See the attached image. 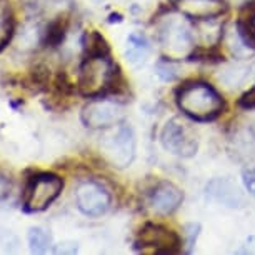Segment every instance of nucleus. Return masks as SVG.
Here are the masks:
<instances>
[{"label":"nucleus","instance_id":"22","mask_svg":"<svg viewBox=\"0 0 255 255\" xmlns=\"http://www.w3.org/2000/svg\"><path fill=\"white\" fill-rule=\"evenodd\" d=\"M239 107L245 110H254L255 109V85L252 89H249L242 97L239 99Z\"/></svg>","mask_w":255,"mask_h":255},{"label":"nucleus","instance_id":"29","mask_svg":"<svg viewBox=\"0 0 255 255\" xmlns=\"http://www.w3.org/2000/svg\"><path fill=\"white\" fill-rule=\"evenodd\" d=\"M0 2H2V0H0Z\"/></svg>","mask_w":255,"mask_h":255},{"label":"nucleus","instance_id":"12","mask_svg":"<svg viewBox=\"0 0 255 255\" xmlns=\"http://www.w3.org/2000/svg\"><path fill=\"white\" fill-rule=\"evenodd\" d=\"M207 195L212 200L219 202L230 209H240L245 205V197L242 190L229 179H214L207 184Z\"/></svg>","mask_w":255,"mask_h":255},{"label":"nucleus","instance_id":"3","mask_svg":"<svg viewBox=\"0 0 255 255\" xmlns=\"http://www.w3.org/2000/svg\"><path fill=\"white\" fill-rule=\"evenodd\" d=\"M64 190V179L54 172H33L22 189V210L27 214L44 212L59 199Z\"/></svg>","mask_w":255,"mask_h":255},{"label":"nucleus","instance_id":"13","mask_svg":"<svg viewBox=\"0 0 255 255\" xmlns=\"http://www.w3.org/2000/svg\"><path fill=\"white\" fill-rule=\"evenodd\" d=\"M70 15L69 13H59L47 23L44 35H42V45L47 49H57L65 40V35L69 32Z\"/></svg>","mask_w":255,"mask_h":255},{"label":"nucleus","instance_id":"5","mask_svg":"<svg viewBox=\"0 0 255 255\" xmlns=\"http://www.w3.org/2000/svg\"><path fill=\"white\" fill-rule=\"evenodd\" d=\"M160 44L170 57L190 55V50L194 49V33L184 17H170L163 22L160 27Z\"/></svg>","mask_w":255,"mask_h":255},{"label":"nucleus","instance_id":"21","mask_svg":"<svg viewBox=\"0 0 255 255\" xmlns=\"http://www.w3.org/2000/svg\"><path fill=\"white\" fill-rule=\"evenodd\" d=\"M185 244H187V252H192L195 247V242H197V237H199V232H200V225L199 224H189L185 225Z\"/></svg>","mask_w":255,"mask_h":255},{"label":"nucleus","instance_id":"25","mask_svg":"<svg viewBox=\"0 0 255 255\" xmlns=\"http://www.w3.org/2000/svg\"><path fill=\"white\" fill-rule=\"evenodd\" d=\"M77 250H79V247H77V244L70 242V244H60L59 247L54 249L55 254H75Z\"/></svg>","mask_w":255,"mask_h":255},{"label":"nucleus","instance_id":"6","mask_svg":"<svg viewBox=\"0 0 255 255\" xmlns=\"http://www.w3.org/2000/svg\"><path fill=\"white\" fill-rule=\"evenodd\" d=\"M124 105L112 99L100 97L90 99V102L82 109L80 119L89 128H110L124 122Z\"/></svg>","mask_w":255,"mask_h":255},{"label":"nucleus","instance_id":"26","mask_svg":"<svg viewBox=\"0 0 255 255\" xmlns=\"http://www.w3.org/2000/svg\"><path fill=\"white\" fill-rule=\"evenodd\" d=\"M109 22L114 23V22H122V15L120 13H112V15L109 17Z\"/></svg>","mask_w":255,"mask_h":255},{"label":"nucleus","instance_id":"19","mask_svg":"<svg viewBox=\"0 0 255 255\" xmlns=\"http://www.w3.org/2000/svg\"><path fill=\"white\" fill-rule=\"evenodd\" d=\"M49 69L45 65L38 64L35 67L30 69V74H28V82L32 85V90L33 92H40V90H45L47 85L50 82V74H49Z\"/></svg>","mask_w":255,"mask_h":255},{"label":"nucleus","instance_id":"20","mask_svg":"<svg viewBox=\"0 0 255 255\" xmlns=\"http://www.w3.org/2000/svg\"><path fill=\"white\" fill-rule=\"evenodd\" d=\"M157 74H158V77H160L162 80H165V82H172V80L177 79V69L170 64V62H168V59L158 62V64H157Z\"/></svg>","mask_w":255,"mask_h":255},{"label":"nucleus","instance_id":"17","mask_svg":"<svg viewBox=\"0 0 255 255\" xmlns=\"http://www.w3.org/2000/svg\"><path fill=\"white\" fill-rule=\"evenodd\" d=\"M27 240L32 254H47L52 247V235L42 227H32L28 230Z\"/></svg>","mask_w":255,"mask_h":255},{"label":"nucleus","instance_id":"7","mask_svg":"<svg viewBox=\"0 0 255 255\" xmlns=\"http://www.w3.org/2000/svg\"><path fill=\"white\" fill-rule=\"evenodd\" d=\"M75 204L85 217L97 219L105 215L112 205V195L97 180H85L75 190Z\"/></svg>","mask_w":255,"mask_h":255},{"label":"nucleus","instance_id":"1","mask_svg":"<svg viewBox=\"0 0 255 255\" xmlns=\"http://www.w3.org/2000/svg\"><path fill=\"white\" fill-rule=\"evenodd\" d=\"M124 80L119 65L109 57L82 59L77 79V92L85 99L109 97L120 92Z\"/></svg>","mask_w":255,"mask_h":255},{"label":"nucleus","instance_id":"24","mask_svg":"<svg viewBox=\"0 0 255 255\" xmlns=\"http://www.w3.org/2000/svg\"><path fill=\"white\" fill-rule=\"evenodd\" d=\"M10 192H12V180L7 175L0 174V202L8 199Z\"/></svg>","mask_w":255,"mask_h":255},{"label":"nucleus","instance_id":"4","mask_svg":"<svg viewBox=\"0 0 255 255\" xmlns=\"http://www.w3.org/2000/svg\"><path fill=\"white\" fill-rule=\"evenodd\" d=\"M104 157L117 168L128 167L135 157V135L130 125L120 122L100 142Z\"/></svg>","mask_w":255,"mask_h":255},{"label":"nucleus","instance_id":"10","mask_svg":"<svg viewBox=\"0 0 255 255\" xmlns=\"http://www.w3.org/2000/svg\"><path fill=\"white\" fill-rule=\"evenodd\" d=\"M184 202V192L170 182H160L153 187L148 197V205L158 215H170Z\"/></svg>","mask_w":255,"mask_h":255},{"label":"nucleus","instance_id":"18","mask_svg":"<svg viewBox=\"0 0 255 255\" xmlns=\"http://www.w3.org/2000/svg\"><path fill=\"white\" fill-rule=\"evenodd\" d=\"M239 37L250 49H255V10L250 12L247 17H240L237 22Z\"/></svg>","mask_w":255,"mask_h":255},{"label":"nucleus","instance_id":"23","mask_svg":"<svg viewBox=\"0 0 255 255\" xmlns=\"http://www.w3.org/2000/svg\"><path fill=\"white\" fill-rule=\"evenodd\" d=\"M242 180H244V185L249 194L255 197V168H247V170H244Z\"/></svg>","mask_w":255,"mask_h":255},{"label":"nucleus","instance_id":"16","mask_svg":"<svg viewBox=\"0 0 255 255\" xmlns=\"http://www.w3.org/2000/svg\"><path fill=\"white\" fill-rule=\"evenodd\" d=\"M82 44H84V59H89V57H109L110 55L109 42L105 40V37L97 30L85 33Z\"/></svg>","mask_w":255,"mask_h":255},{"label":"nucleus","instance_id":"28","mask_svg":"<svg viewBox=\"0 0 255 255\" xmlns=\"http://www.w3.org/2000/svg\"><path fill=\"white\" fill-rule=\"evenodd\" d=\"M95 2H102V0H95Z\"/></svg>","mask_w":255,"mask_h":255},{"label":"nucleus","instance_id":"9","mask_svg":"<svg viewBox=\"0 0 255 255\" xmlns=\"http://www.w3.org/2000/svg\"><path fill=\"white\" fill-rule=\"evenodd\" d=\"M182 240L174 230L148 222L140 229L135 239V249H150L158 254H172L180 249Z\"/></svg>","mask_w":255,"mask_h":255},{"label":"nucleus","instance_id":"2","mask_svg":"<svg viewBox=\"0 0 255 255\" xmlns=\"http://www.w3.org/2000/svg\"><path fill=\"white\" fill-rule=\"evenodd\" d=\"M177 105L195 122H210L225 109V100L207 82H187L177 90Z\"/></svg>","mask_w":255,"mask_h":255},{"label":"nucleus","instance_id":"8","mask_svg":"<svg viewBox=\"0 0 255 255\" xmlns=\"http://www.w3.org/2000/svg\"><path fill=\"white\" fill-rule=\"evenodd\" d=\"M160 142L167 152L177 157H192L197 153L199 142L194 130L179 119H172L163 125L160 133Z\"/></svg>","mask_w":255,"mask_h":255},{"label":"nucleus","instance_id":"15","mask_svg":"<svg viewBox=\"0 0 255 255\" xmlns=\"http://www.w3.org/2000/svg\"><path fill=\"white\" fill-rule=\"evenodd\" d=\"M15 35V17L5 0L0 2V52H3Z\"/></svg>","mask_w":255,"mask_h":255},{"label":"nucleus","instance_id":"11","mask_svg":"<svg viewBox=\"0 0 255 255\" xmlns=\"http://www.w3.org/2000/svg\"><path fill=\"white\" fill-rule=\"evenodd\" d=\"M177 8L192 20H214L227 12L224 0H177Z\"/></svg>","mask_w":255,"mask_h":255},{"label":"nucleus","instance_id":"14","mask_svg":"<svg viewBox=\"0 0 255 255\" xmlns=\"http://www.w3.org/2000/svg\"><path fill=\"white\" fill-rule=\"evenodd\" d=\"M150 52V44H148L147 37L142 33H130L127 37V50H125V57L133 65L143 64Z\"/></svg>","mask_w":255,"mask_h":255},{"label":"nucleus","instance_id":"27","mask_svg":"<svg viewBox=\"0 0 255 255\" xmlns=\"http://www.w3.org/2000/svg\"><path fill=\"white\" fill-rule=\"evenodd\" d=\"M23 102H22V100H18V102H10V107L13 109V110H17L18 107H20V105H22Z\"/></svg>","mask_w":255,"mask_h":255}]
</instances>
